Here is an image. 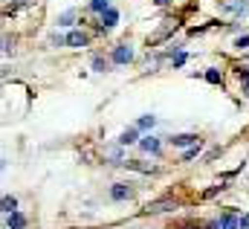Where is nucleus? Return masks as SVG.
Wrapping results in <instances>:
<instances>
[{"label":"nucleus","mask_w":249,"mask_h":229,"mask_svg":"<svg viewBox=\"0 0 249 229\" xmlns=\"http://www.w3.org/2000/svg\"><path fill=\"white\" fill-rule=\"evenodd\" d=\"M110 58H113V64H130L133 61V47L130 44H119Z\"/></svg>","instance_id":"obj_1"},{"label":"nucleus","mask_w":249,"mask_h":229,"mask_svg":"<svg viewBox=\"0 0 249 229\" xmlns=\"http://www.w3.org/2000/svg\"><path fill=\"white\" fill-rule=\"evenodd\" d=\"M223 9L232 12L235 18H244L249 12V0H223Z\"/></svg>","instance_id":"obj_2"},{"label":"nucleus","mask_w":249,"mask_h":229,"mask_svg":"<svg viewBox=\"0 0 249 229\" xmlns=\"http://www.w3.org/2000/svg\"><path fill=\"white\" fill-rule=\"evenodd\" d=\"M168 142H171L174 148H188V145L200 142V136H197V134H174V136H168Z\"/></svg>","instance_id":"obj_3"},{"label":"nucleus","mask_w":249,"mask_h":229,"mask_svg":"<svg viewBox=\"0 0 249 229\" xmlns=\"http://www.w3.org/2000/svg\"><path fill=\"white\" fill-rule=\"evenodd\" d=\"M87 35L81 32V29H72V32H67V47H72V50H81V47H87Z\"/></svg>","instance_id":"obj_4"},{"label":"nucleus","mask_w":249,"mask_h":229,"mask_svg":"<svg viewBox=\"0 0 249 229\" xmlns=\"http://www.w3.org/2000/svg\"><path fill=\"white\" fill-rule=\"evenodd\" d=\"M116 23H119V9L107 6V9L102 12V29H113Z\"/></svg>","instance_id":"obj_5"},{"label":"nucleus","mask_w":249,"mask_h":229,"mask_svg":"<svg viewBox=\"0 0 249 229\" xmlns=\"http://www.w3.org/2000/svg\"><path fill=\"white\" fill-rule=\"evenodd\" d=\"M136 145H139L142 151H148V154H160V148H162V142H160L157 136H151V134H148V136H142Z\"/></svg>","instance_id":"obj_6"},{"label":"nucleus","mask_w":249,"mask_h":229,"mask_svg":"<svg viewBox=\"0 0 249 229\" xmlns=\"http://www.w3.org/2000/svg\"><path fill=\"white\" fill-rule=\"evenodd\" d=\"M168 209H174V200H171V197L157 200V203H148V206H145V215H160V212H168Z\"/></svg>","instance_id":"obj_7"},{"label":"nucleus","mask_w":249,"mask_h":229,"mask_svg":"<svg viewBox=\"0 0 249 229\" xmlns=\"http://www.w3.org/2000/svg\"><path fill=\"white\" fill-rule=\"evenodd\" d=\"M6 229H26V218H23V212H9L6 215Z\"/></svg>","instance_id":"obj_8"},{"label":"nucleus","mask_w":249,"mask_h":229,"mask_svg":"<svg viewBox=\"0 0 249 229\" xmlns=\"http://www.w3.org/2000/svg\"><path fill=\"white\" fill-rule=\"evenodd\" d=\"M110 197H113V200H127V197H133V189H130L127 183H116V186L110 189Z\"/></svg>","instance_id":"obj_9"},{"label":"nucleus","mask_w":249,"mask_h":229,"mask_svg":"<svg viewBox=\"0 0 249 229\" xmlns=\"http://www.w3.org/2000/svg\"><path fill=\"white\" fill-rule=\"evenodd\" d=\"M217 221H220V229H241V218L235 212H223Z\"/></svg>","instance_id":"obj_10"},{"label":"nucleus","mask_w":249,"mask_h":229,"mask_svg":"<svg viewBox=\"0 0 249 229\" xmlns=\"http://www.w3.org/2000/svg\"><path fill=\"white\" fill-rule=\"evenodd\" d=\"M139 139H142V136H139V128L133 125V128H127V131H122V136H119L116 142H119V145H133V142H139Z\"/></svg>","instance_id":"obj_11"},{"label":"nucleus","mask_w":249,"mask_h":229,"mask_svg":"<svg viewBox=\"0 0 249 229\" xmlns=\"http://www.w3.org/2000/svg\"><path fill=\"white\" fill-rule=\"evenodd\" d=\"M154 125H157V116H151V114L139 116V122H136V128H139V131H151Z\"/></svg>","instance_id":"obj_12"},{"label":"nucleus","mask_w":249,"mask_h":229,"mask_svg":"<svg viewBox=\"0 0 249 229\" xmlns=\"http://www.w3.org/2000/svg\"><path fill=\"white\" fill-rule=\"evenodd\" d=\"M200 148H203L200 142H194V145H188L186 151H183V160H180V163H188V160H194V157L200 154Z\"/></svg>","instance_id":"obj_13"},{"label":"nucleus","mask_w":249,"mask_h":229,"mask_svg":"<svg viewBox=\"0 0 249 229\" xmlns=\"http://www.w3.org/2000/svg\"><path fill=\"white\" fill-rule=\"evenodd\" d=\"M206 81H209V84H220V81H223V73L214 70V67H209V70H206Z\"/></svg>","instance_id":"obj_14"},{"label":"nucleus","mask_w":249,"mask_h":229,"mask_svg":"<svg viewBox=\"0 0 249 229\" xmlns=\"http://www.w3.org/2000/svg\"><path fill=\"white\" fill-rule=\"evenodd\" d=\"M107 67H110V61H107V58L93 56V70H96V73H107Z\"/></svg>","instance_id":"obj_15"},{"label":"nucleus","mask_w":249,"mask_h":229,"mask_svg":"<svg viewBox=\"0 0 249 229\" xmlns=\"http://www.w3.org/2000/svg\"><path fill=\"white\" fill-rule=\"evenodd\" d=\"M75 20V9H67L64 15H58V26H70Z\"/></svg>","instance_id":"obj_16"},{"label":"nucleus","mask_w":249,"mask_h":229,"mask_svg":"<svg viewBox=\"0 0 249 229\" xmlns=\"http://www.w3.org/2000/svg\"><path fill=\"white\" fill-rule=\"evenodd\" d=\"M0 206H3V212H6V215H9V212H15V209H18V200H15V197H9V194H6V197H3V203H0Z\"/></svg>","instance_id":"obj_17"},{"label":"nucleus","mask_w":249,"mask_h":229,"mask_svg":"<svg viewBox=\"0 0 249 229\" xmlns=\"http://www.w3.org/2000/svg\"><path fill=\"white\" fill-rule=\"evenodd\" d=\"M107 6H110L107 0H90V12H96V15H102Z\"/></svg>","instance_id":"obj_18"},{"label":"nucleus","mask_w":249,"mask_h":229,"mask_svg":"<svg viewBox=\"0 0 249 229\" xmlns=\"http://www.w3.org/2000/svg\"><path fill=\"white\" fill-rule=\"evenodd\" d=\"M12 53H15V41L6 35V38H3V56H12Z\"/></svg>","instance_id":"obj_19"},{"label":"nucleus","mask_w":249,"mask_h":229,"mask_svg":"<svg viewBox=\"0 0 249 229\" xmlns=\"http://www.w3.org/2000/svg\"><path fill=\"white\" fill-rule=\"evenodd\" d=\"M186 53H177V56H174V58H171V64H174V67H183V64H186Z\"/></svg>","instance_id":"obj_20"},{"label":"nucleus","mask_w":249,"mask_h":229,"mask_svg":"<svg viewBox=\"0 0 249 229\" xmlns=\"http://www.w3.org/2000/svg\"><path fill=\"white\" fill-rule=\"evenodd\" d=\"M235 47H238V50H247L249 47V35H241V38L235 41Z\"/></svg>","instance_id":"obj_21"},{"label":"nucleus","mask_w":249,"mask_h":229,"mask_svg":"<svg viewBox=\"0 0 249 229\" xmlns=\"http://www.w3.org/2000/svg\"><path fill=\"white\" fill-rule=\"evenodd\" d=\"M241 229H249V215H244V218H241Z\"/></svg>","instance_id":"obj_22"},{"label":"nucleus","mask_w":249,"mask_h":229,"mask_svg":"<svg viewBox=\"0 0 249 229\" xmlns=\"http://www.w3.org/2000/svg\"><path fill=\"white\" fill-rule=\"evenodd\" d=\"M154 3H157V6H168L171 0H154Z\"/></svg>","instance_id":"obj_23"},{"label":"nucleus","mask_w":249,"mask_h":229,"mask_svg":"<svg viewBox=\"0 0 249 229\" xmlns=\"http://www.w3.org/2000/svg\"><path fill=\"white\" fill-rule=\"evenodd\" d=\"M186 229H200V227H186Z\"/></svg>","instance_id":"obj_24"}]
</instances>
